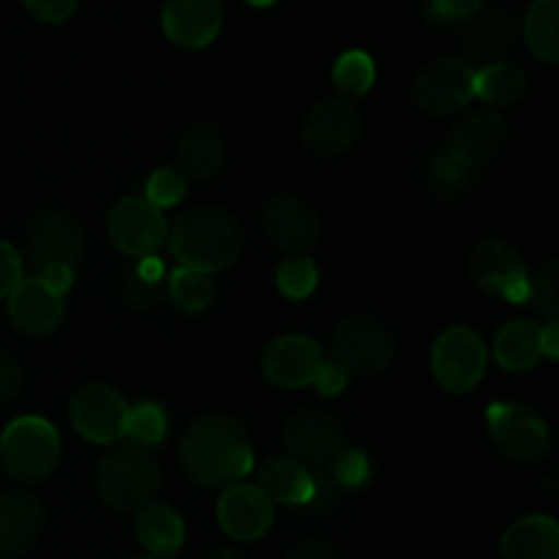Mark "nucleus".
Here are the masks:
<instances>
[{
  "label": "nucleus",
  "mask_w": 559,
  "mask_h": 559,
  "mask_svg": "<svg viewBox=\"0 0 559 559\" xmlns=\"http://www.w3.org/2000/svg\"><path fill=\"white\" fill-rule=\"evenodd\" d=\"M180 462L194 484L207 489H229L251 473L254 448L238 420L227 415H205L186 431Z\"/></svg>",
  "instance_id": "nucleus-1"
},
{
  "label": "nucleus",
  "mask_w": 559,
  "mask_h": 559,
  "mask_svg": "<svg viewBox=\"0 0 559 559\" xmlns=\"http://www.w3.org/2000/svg\"><path fill=\"white\" fill-rule=\"evenodd\" d=\"M240 249H243L240 224L224 207H189L169 229V251L178 265L207 276L235 265Z\"/></svg>",
  "instance_id": "nucleus-2"
},
{
  "label": "nucleus",
  "mask_w": 559,
  "mask_h": 559,
  "mask_svg": "<svg viewBox=\"0 0 559 559\" xmlns=\"http://www.w3.org/2000/svg\"><path fill=\"white\" fill-rule=\"evenodd\" d=\"M96 486L102 500L115 511H140L156 497L162 473L145 448L123 442L102 459Z\"/></svg>",
  "instance_id": "nucleus-3"
},
{
  "label": "nucleus",
  "mask_w": 559,
  "mask_h": 559,
  "mask_svg": "<svg viewBox=\"0 0 559 559\" xmlns=\"http://www.w3.org/2000/svg\"><path fill=\"white\" fill-rule=\"evenodd\" d=\"M0 464L20 484H38L60 464V437L49 420L25 415L0 435Z\"/></svg>",
  "instance_id": "nucleus-4"
},
{
  "label": "nucleus",
  "mask_w": 559,
  "mask_h": 559,
  "mask_svg": "<svg viewBox=\"0 0 559 559\" xmlns=\"http://www.w3.org/2000/svg\"><path fill=\"white\" fill-rule=\"evenodd\" d=\"M396 355L391 328L371 314H349L331 336V360L353 374H377Z\"/></svg>",
  "instance_id": "nucleus-5"
},
{
  "label": "nucleus",
  "mask_w": 559,
  "mask_h": 559,
  "mask_svg": "<svg viewBox=\"0 0 559 559\" xmlns=\"http://www.w3.org/2000/svg\"><path fill=\"white\" fill-rule=\"evenodd\" d=\"M489 431L500 453L511 462H544L551 451L549 424L527 404L497 402L486 409Z\"/></svg>",
  "instance_id": "nucleus-6"
},
{
  "label": "nucleus",
  "mask_w": 559,
  "mask_h": 559,
  "mask_svg": "<svg viewBox=\"0 0 559 559\" xmlns=\"http://www.w3.org/2000/svg\"><path fill=\"white\" fill-rule=\"evenodd\" d=\"M413 98L418 109L435 118L459 112L475 98V69L464 58H437L418 71L413 82Z\"/></svg>",
  "instance_id": "nucleus-7"
},
{
  "label": "nucleus",
  "mask_w": 559,
  "mask_h": 559,
  "mask_svg": "<svg viewBox=\"0 0 559 559\" xmlns=\"http://www.w3.org/2000/svg\"><path fill=\"white\" fill-rule=\"evenodd\" d=\"M486 364H489V349L473 328H448L431 347L435 380L451 393L473 391L486 374Z\"/></svg>",
  "instance_id": "nucleus-8"
},
{
  "label": "nucleus",
  "mask_w": 559,
  "mask_h": 559,
  "mask_svg": "<svg viewBox=\"0 0 559 559\" xmlns=\"http://www.w3.org/2000/svg\"><path fill=\"white\" fill-rule=\"evenodd\" d=\"M469 276L484 293L497 295L508 304H527L530 273L522 254L506 240H480L469 254Z\"/></svg>",
  "instance_id": "nucleus-9"
},
{
  "label": "nucleus",
  "mask_w": 559,
  "mask_h": 559,
  "mask_svg": "<svg viewBox=\"0 0 559 559\" xmlns=\"http://www.w3.org/2000/svg\"><path fill=\"white\" fill-rule=\"evenodd\" d=\"M25 251L36 271L49 265L74 267L85 251V227L69 211H44L27 227Z\"/></svg>",
  "instance_id": "nucleus-10"
},
{
  "label": "nucleus",
  "mask_w": 559,
  "mask_h": 559,
  "mask_svg": "<svg viewBox=\"0 0 559 559\" xmlns=\"http://www.w3.org/2000/svg\"><path fill=\"white\" fill-rule=\"evenodd\" d=\"M364 129V115L349 98H325L306 112L300 123V142L314 156H336L349 151Z\"/></svg>",
  "instance_id": "nucleus-11"
},
{
  "label": "nucleus",
  "mask_w": 559,
  "mask_h": 559,
  "mask_svg": "<svg viewBox=\"0 0 559 559\" xmlns=\"http://www.w3.org/2000/svg\"><path fill=\"white\" fill-rule=\"evenodd\" d=\"M107 229L112 243L129 257H153L167 243V218L145 197H126L109 211Z\"/></svg>",
  "instance_id": "nucleus-12"
},
{
  "label": "nucleus",
  "mask_w": 559,
  "mask_h": 559,
  "mask_svg": "<svg viewBox=\"0 0 559 559\" xmlns=\"http://www.w3.org/2000/svg\"><path fill=\"white\" fill-rule=\"evenodd\" d=\"M69 415L74 429L85 440L98 442V445H112V442L123 440L129 404L123 402V396L115 388L91 382V385H82L74 393Z\"/></svg>",
  "instance_id": "nucleus-13"
},
{
  "label": "nucleus",
  "mask_w": 559,
  "mask_h": 559,
  "mask_svg": "<svg viewBox=\"0 0 559 559\" xmlns=\"http://www.w3.org/2000/svg\"><path fill=\"white\" fill-rule=\"evenodd\" d=\"M282 440L289 456L298 459L306 467H331L333 459L347 448L342 424L333 415L314 413V409L289 415Z\"/></svg>",
  "instance_id": "nucleus-14"
},
{
  "label": "nucleus",
  "mask_w": 559,
  "mask_h": 559,
  "mask_svg": "<svg viewBox=\"0 0 559 559\" xmlns=\"http://www.w3.org/2000/svg\"><path fill=\"white\" fill-rule=\"evenodd\" d=\"M456 38L467 63H502L519 44V20L508 9H478L456 22Z\"/></svg>",
  "instance_id": "nucleus-15"
},
{
  "label": "nucleus",
  "mask_w": 559,
  "mask_h": 559,
  "mask_svg": "<svg viewBox=\"0 0 559 559\" xmlns=\"http://www.w3.org/2000/svg\"><path fill=\"white\" fill-rule=\"evenodd\" d=\"M262 227L267 240L287 257H304L320 243V216L293 194H276L262 207Z\"/></svg>",
  "instance_id": "nucleus-16"
},
{
  "label": "nucleus",
  "mask_w": 559,
  "mask_h": 559,
  "mask_svg": "<svg viewBox=\"0 0 559 559\" xmlns=\"http://www.w3.org/2000/svg\"><path fill=\"white\" fill-rule=\"evenodd\" d=\"M508 145V123L495 112H475L456 120L445 136L442 151L456 162L478 169L500 156Z\"/></svg>",
  "instance_id": "nucleus-17"
},
{
  "label": "nucleus",
  "mask_w": 559,
  "mask_h": 559,
  "mask_svg": "<svg viewBox=\"0 0 559 559\" xmlns=\"http://www.w3.org/2000/svg\"><path fill=\"white\" fill-rule=\"evenodd\" d=\"M320 364V344L309 336H295V333L273 338L262 353V374L267 377V382L287 391L311 385Z\"/></svg>",
  "instance_id": "nucleus-18"
},
{
  "label": "nucleus",
  "mask_w": 559,
  "mask_h": 559,
  "mask_svg": "<svg viewBox=\"0 0 559 559\" xmlns=\"http://www.w3.org/2000/svg\"><path fill=\"white\" fill-rule=\"evenodd\" d=\"M218 524L235 540H260L273 524V502L254 484H235L218 500Z\"/></svg>",
  "instance_id": "nucleus-19"
},
{
  "label": "nucleus",
  "mask_w": 559,
  "mask_h": 559,
  "mask_svg": "<svg viewBox=\"0 0 559 559\" xmlns=\"http://www.w3.org/2000/svg\"><path fill=\"white\" fill-rule=\"evenodd\" d=\"M162 27L178 47L202 49L222 31V5L218 0H167Z\"/></svg>",
  "instance_id": "nucleus-20"
},
{
  "label": "nucleus",
  "mask_w": 559,
  "mask_h": 559,
  "mask_svg": "<svg viewBox=\"0 0 559 559\" xmlns=\"http://www.w3.org/2000/svg\"><path fill=\"white\" fill-rule=\"evenodd\" d=\"M9 317L16 331L27 336H47L63 320V298L38 276L22 278L9 295Z\"/></svg>",
  "instance_id": "nucleus-21"
},
{
  "label": "nucleus",
  "mask_w": 559,
  "mask_h": 559,
  "mask_svg": "<svg viewBox=\"0 0 559 559\" xmlns=\"http://www.w3.org/2000/svg\"><path fill=\"white\" fill-rule=\"evenodd\" d=\"M47 513L36 497L25 491L0 495V557H20L38 544Z\"/></svg>",
  "instance_id": "nucleus-22"
},
{
  "label": "nucleus",
  "mask_w": 559,
  "mask_h": 559,
  "mask_svg": "<svg viewBox=\"0 0 559 559\" xmlns=\"http://www.w3.org/2000/svg\"><path fill=\"white\" fill-rule=\"evenodd\" d=\"M502 559H559V524L551 516H524L506 530Z\"/></svg>",
  "instance_id": "nucleus-23"
},
{
  "label": "nucleus",
  "mask_w": 559,
  "mask_h": 559,
  "mask_svg": "<svg viewBox=\"0 0 559 559\" xmlns=\"http://www.w3.org/2000/svg\"><path fill=\"white\" fill-rule=\"evenodd\" d=\"M260 486L271 502L306 508L311 500V469L293 456H273L260 467Z\"/></svg>",
  "instance_id": "nucleus-24"
},
{
  "label": "nucleus",
  "mask_w": 559,
  "mask_h": 559,
  "mask_svg": "<svg viewBox=\"0 0 559 559\" xmlns=\"http://www.w3.org/2000/svg\"><path fill=\"white\" fill-rule=\"evenodd\" d=\"M136 538L153 557H173L183 546L186 527L178 511L164 502H147L136 513Z\"/></svg>",
  "instance_id": "nucleus-25"
},
{
  "label": "nucleus",
  "mask_w": 559,
  "mask_h": 559,
  "mask_svg": "<svg viewBox=\"0 0 559 559\" xmlns=\"http://www.w3.org/2000/svg\"><path fill=\"white\" fill-rule=\"evenodd\" d=\"M180 173L186 178H213L224 164V140L216 126L197 123L180 136L178 145Z\"/></svg>",
  "instance_id": "nucleus-26"
},
{
  "label": "nucleus",
  "mask_w": 559,
  "mask_h": 559,
  "mask_svg": "<svg viewBox=\"0 0 559 559\" xmlns=\"http://www.w3.org/2000/svg\"><path fill=\"white\" fill-rule=\"evenodd\" d=\"M426 186L442 202H462L473 197L480 186L478 169L456 162L445 151H435L426 162Z\"/></svg>",
  "instance_id": "nucleus-27"
},
{
  "label": "nucleus",
  "mask_w": 559,
  "mask_h": 559,
  "mask_svg": "<svg viewBox=\"0 0 559 559\" xmlns=\"http://www.w3.org/2000/svg\"><path fill=\"white\" fill-rule=\"evenodd\" d=\"M495 358L506 371H530L540 360V325L530 320H513L495 336Z\"/></svg>",
  "instance_id": "nucleus-28"
},
{
  "label": "nucleus",
  "mask_w": 559,
  "mask_h": 559,
  "mask_svg": "<svg viewBox=\"0 0 559 559\" xmlns=\"http://www.w3.org/2000/svg\"><path fill=\"white\" fill-rule=\"evenodd\" d=\"M527 93V76L516 63H489L480 71H475V96L486 102L489 107H513Z\"/></svg>",
  "instance_id": "nucleus-29"
},
{
  "label": "nucleus",
  "mask_w": 559,
  "mask_h": 559,
  "mask_svg": "<svg viewBox=\"0 0 559 559\" xmlns=\"http://www.w3.org/2000/svg\"><path fill=\"white\" fill-rule=\"evenodd\" d=\"M524 41L535 58L555 66L559 60V0H535L524 20Z\"/></svg>",
  "instance_id": "nucleus-30"
},
{
  "label": "nucleus",
  "mask_w": 559,
  "mask_h": 559,
  "mask_svg": "<svg viewBox=\"0 0 559 559\" xmlns=\"http://www.w3.org/2000/svg\"><path fill=\"white\" fill-rule=\"evenodd\" d=\"M167 295L180 311H186V314H200V311L211 309L213 306V300H216V287H213L207 273L178 265L169 273Z\"/></svg>",
  "instance_id": "nucleus-31"
},
{
  "label": "nucleus",
  "mask_w": 559,
  "mask_h": 559,
  "mask_svg": "<svg viewBox=\"0 0 559 559\" xmlns=\"http://www.w3.org/2000/svg\"><path fill=\"white\" fill-rule=\"evenodd\" d=\"M374 60L364 49H349L333 66V85H336L338 96L349 98V102L366 96L371 91V85H374Z\"/></svg>",
  "instance_id": "nucleus-32"
},
{
  "label": "nucleus",
  "mask_w": 559,
  "mask_h": 559,
  "mask_svg": "<svg viewBox=\"0 0 559 559\" xmlns=\"http://www.w3.org/2000/svg\"><path fill=\"white\" fill-rule=\"evenodd\" d=\"M167 437V415L158 404L153 402H140L134 407H129V415H126V431L123 440L131 442L136 448H158Z\"/></svg>",
  "instance_id": "nucleus-33"
},
{
  "label": "nucleus",
  "mask_w": 559,
  "mask_h": 559,
  "mask_svg": "<svg viewBox=\"0 0 559 559\" xmlns=\"http://www.w3.org/2000/svg\"><path fill=\"white\" fill-rule=\"evenodd\" d=\"M317 282H320V273H317L314 260H309L306 254L287 257L276 271L278 289H282L284 298L289 300L309 298V295L317 289Z\"/></svg>",
  "instance_id": "nucleus-34"
},
{
  "label": "nucleus",
  "mask_w": 559,
  "mask_h": 559,
  "mask_svg": "<svg viewBox=\"0 0 559 559\" xmlns=\"http://www.w3.org/2000/svg\"><path fill=\"white\" fill-rule=\"evenodd\" d=\"M527 304L538 309L546 322L559 320V265L555 260L546 262L535 276H530V293Z\"/></svg>",
  "instance_id": "nucleus-35"
},
{
  "label": "nucleus",
  "mask_w": 559,
  "mask_h": 559,
  "mask_svg": "<svg viewBox=\"0 0 559 559\" xmlns=\"http://www.w3.org/2000/svg\"><path fill=\"white\" fill-rule=\"evenodd\" d=\"M186 186H189V178L180 173L178 167H162L147 178L145 183V200L151 202L153 207H173L183 200Z\"/></svg>",
  "instance_id": "nucleus-36"
},
{
  "label": "nucleus",
  "mask_w": 559,
  "mask_h": 559,
  "mask_svg": "<svg viewBox=\"0 0 559 559\" xmlns=\"http://www.w3.org/2000/svg\"><path fill=\"white\" fill-rule=\"evenodd\" d=\"M328 473L333 475L336 486H342V489H360V486L369 480L371 464L364 451H355V448L347 445L336 459H333Z\"/></svg>",
  "instance_id": "nucleus-37"
},
{
  "label": "nucleus",
  "mask_w": 559,
  "mask_h": 559,
  "mask_svg": "<svg viewBox=\"0 0 559 559\" xmlns=\"http://www.w3.org/2000/svg\"><path fill=\"white\" fill-rule=\"evenodd\" d=\"M311 469V484H314V491H311V500L306 502L304 511L309 513H328L333 506H336L338 486L333 480V475L328 473V467H309Z\"/></svg>",
  "instance_id": "nucleus-38"
},
{
  "label": "nucleus",
  "mask_w": 559,
  "mask_h": 559,
  "mask_svg": "<svg viewBox=\"0 0 559 559\" xmlns=\"http://www.w3.org/2000/svg\"><path fill=\"white\" fill-rule=\"evenodd\" d=\"M120 293L126 304L134 309H151L158 300V284H147L145 278L136 276V271H126L120 278Z\"/></svg>",
  "instance_id": "nucleus-39"
},
{
  "label": "nucleus",
  "mask_w": 559,
  "mask_h": 559,
  "mask_svg": "<svg viewBox=\"0 0 559 559\" xmlns=\"http://www.w3.org/2000/svg\"><path fill=\"white\" fill-rule=\"evenodd\" d=\"M484 9V0H429L431 22H462Z\"/></svg>",
  "instance_id": "nucleus-40"
},
{
  "label": "nucleus",
  "mask_w": 559,
  "mask_h": 559,
  "mask_svg": "<svg viewBox=\"0 0 559 559\" xmlns=\"http://www.w3.org/2000/svg\"><path fill=\"white\" fill-rule=\"evenodd\" d=\"M22 257L11 243L0 240V298H9L11 289L22 282Z\"/></svg>",
  "instance_id": "nucleus-41"
},
{
  "label": "nucleus",
  "mask_w": 559,
  "mask_h": 559,
  "mask_svg": "<svg viewBox=\"0 0 559 559\" xmlns=\"http://www.w3.org/2000/svg\"><path fill=\"white\" fill-rule=\"evenodd\" d=\"M311 385H314L322 396H338V393L347 391L349 374L342 369V366L333 364V360H322L314 380H311Z\"/></svg>",
  "instance_id": "nucleus-42"
},
{
  "label": "nucleus",
  "mask_w": 559,
  "mask_h": 559,
  "mask_svg": "<svg viewBox=\"0 0 559 559\" xmlns=\"http://www.w3.org/2000/svg\"><path fill=\"white\" fill-rule=\"evenodd\" d=\"M76 3H80V0H25L31 14L36 16V20L49 22V25H58V22L69 20V16L74 14Z\"/></svg>",
  "instance_id": "nucleus-43"
},
{
  "label": "nucleus",
  "mask_w": 559,
  "mask_h": 559,
  "mask_svg": "<svg viewBox=\"0 0 559 559\" xmlns=\"http://www.w3.org/2000/svg\"><path fill=\"white\" fill-rule=\"evenodd\" d=\"M22 388V369L5 349H0V404L16 399Z\"/></svg>",
  "instance_id": "nucleus-44"
},
{
  "label": "nucleus",
  "mask_w": 559,
  "mask_h": 559,
  "mask_svg": "<svg viewBox=\"0 0 559 559\" xmlns=\"http://www.w3.org/2000/svg\"><path fill=\"white\" fill-rule=\"evenodd\" d=\"M38 278H41V282L47 284L55 295H60V298H63V295L71 289V284H74V267L49 265V267H44V271H38Z\"/></svg>",
  "instance_id": "nucleus-45"
},
{
  "label": "nucleus",
  "mask_w": 559,
  "mask_h": 559,
  "mask_svg": "<svg viewBox=\"0 0 559 559\" xmlns=\"http://www.w3.org/2000/svg\"><path fill=\"white\" fill-rule=\"evenodd\" d=\"M284 559H342L338 551L331 544H322V540H306V544L293 546V549L284 555Z\"/></svg>",
  "instance_id": "nucleus-46"
},
{
  "label": "nucleus",
  "mask_w": 559,
  "mask_h": 559,
  "mask_svg": "<svg viewBox=\"0 0 559 559\" xmlns=\"http://www.w3.org/2000/svg\"><path fill=\"white\" fill-rule=\"evenodd\" d=\"M540 358H559V322L540 325Z\"/></svg>",
  "instance_id": "nucleus-47"
},
{
  "label": "nucleus",
  "mask_w": 559,
  "mask_h": 559,
  "mask_svg": "<svg viewBox=\"0 0 559 559\" xmlns=\"http://www.w3.org/2000/svg\"><path fill=\"white\" fill-rule=\"evenodd\" d=\"M134 271H136V276L145 278L147 284H158V282H162V276H164V265H162V260H158L156 254L142 257L140 267H134Z\"/></svg>",
  "instance_id": "nucleus-48"
},
{
  "label": "nucleus",
  "mask_w": 559,
  "mask_h": 559,
  "mask_svg": "<svg viewBox=\"0 0 559 559\" xmlns=\"http://www.w3.org/2000/svg\"><path fill=\"white\" fill-rule=\"evenodd\" d=\"M205 559H246V557L238 555V551H233V549H218V551H213V555H207Z\"/></svg>",
  "instance_id": "nucleus-49"
},
{
  "label": "nucleus",
  "mask_w": 559,
  "mask_h": 559,
  "mask_svg": "<svg viewBox=\"0 0 559 559\" xmlns=\"http://www.w3.org/2000/svg\"><path fill=\"white\" fill-rule=\"evenodd\" d=\"M246 3H251V5H260V9H265V5L276 3V0H246Z\"/></svg>",
  "instance_id": "nucleus-50"
},
{
  "label": "nucleus",
  "mask_w": 559,
  "mask_h": 559,
  "mask_svg": "<svg viewBox=\"0 0 559 559\" xmlns=\"http://www.w3.org/2000/svg\"><path fill=\"white\" fill-rule=\"evenodd\" d=\"M142 559H167V557H142Z\"/></svg>",
  "instance_id": "nucleus-51"
}]
</instances>
